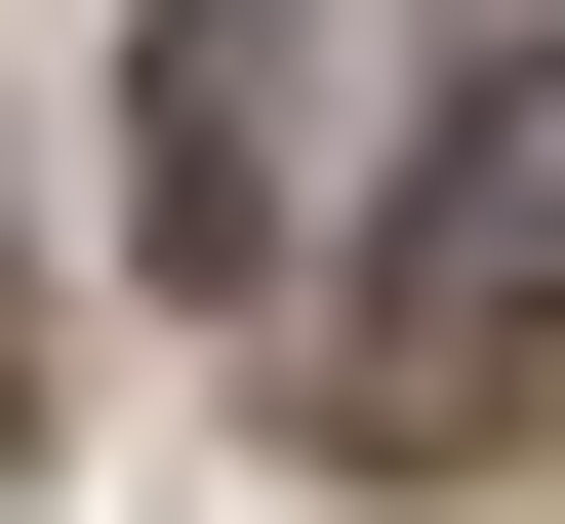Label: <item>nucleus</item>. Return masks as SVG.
Masks as SVG:
<instances>
[{
	"instance_id": "1",
	"label": "nucleus",
	"mask_w": 565,
	"mask_h": 524,
	"mask_svg": "<svg viewBox=\"0 0 565 524\" xmlns=\"http://www.w3.org/2000/svg\"><path fill=\"white\" fill-rule=\"evenodd\" d=\"M525 363H565V41H484L323 282V443H525Z\"/></svg>"
},
{
	"instance_id": "2",
	"label": "nucleus",
	"mask_w": 565,
	"mask_h": 524,
	"mask_svg": "<svg viewBox=\"0 0 565 524\" xmlns=\"http://www.w3.org/2000/svg\"><path fill=\"white\" fill-rule=\"evenodd\" d=\"M404 121H445V0H162V243L202 282H364V202H404Z\"/></svg>"
}]
</instances>
